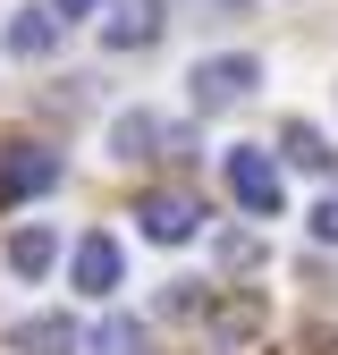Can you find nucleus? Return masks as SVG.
<instances>
[{"instance_id": "obj_12", "label": "nucleus", "mask_w": 338, "mask_h": 355, "mask_svg": "<svg viewBox=\"0 0 338 355\" xmlns=\"http://www.w3.org/2000/svg\"><path fill=\"white\" fill-rule=\"evenodd\" d=\"M152 338H144V322H127V313H110V322H94V338H84V355H144Z\"/></svg>"}, {"instance_id": "obj_9", "label": "nucleus", "mask_w": 338, "mask_h": 355, "mask_svg": "<svg viewBox=\"0 0 338 355\" xmlns=\"http://www.w3.org/2000/svg\"><path fill=\"white\" fill-rule=\"evenodd\" d=\"M110 144H118L127 161H161V144H169V127H161L152 110H127V119L110 127Z\"/></svg>"}, {"instance_id": "obj_10", "label": "nucleus", "mask_w": 338, "mask_h": 355, "mask_svg": "<svg viewBox=\"0 0 338 355\" xmlns=\"http://www.w3.org/2000/svg\"><path fill=\"white\" fill-rule=\"evenodd\" d=\"M51 262H60V237H51V229H17V237H9V271H17V279H42Z\"/></svg>"}, {"instance_id": "obj_14", "label": "nucleus", "mask_w": 338, "mask_h": 355, "mask_svg": "<svg viewBox=\"0 0 338 355\" xmlns=\"http://www.w3.org/2000/svg\"><path fill=\"white\" fill-rule=\"evenodd\" d=\"M60 17H94V9H110V0H51Z\"/></svg>"}, {"instance_id": "obj_8", "label": "nucleus", "mask_w": 338, "mask_h": 355, "mask_svg": "<svg viewBox=\"0 0 338 355\" xmlns=\"http://www.w3.org/2000/svg\"><path fill=\"white\" fill-rule=\"evenodd\" d=\"M0 42H9V60H51L60 51V9H17Z\"/></svg>"}, {"instance_id": "obj_13", "label": "nucleus", "mask_w": 338, "mask_h": 355, "mask_svg": "<svg viewBox=\"0 0 338 355\" xmlns=\"http://www.w3.org/2000/svg\"><path fill=\"white\" fill-rule=\"evenodd\" d=\"M313 237H321V245H338V195H330V203L313 211Z\"/></svg>"}, {"instance_id": "obj_6", "label": "nucleus", "mask_w": 338, "mask_h": 355, "mask_svg": "<svg viewBox=\"0 0 338 355\" xmlns=\"http://www.w3.org/2000/svg\"><path fill=\"white\" fill-rule=\"evenodd\" d=\"M68 279H76L84 296H110V288H118V237H110V229H84V237H76V262H68Z\"/></svg>"}, {"instance_id": "obj_15", "label": "nucleus", "mask_w": 338, "mask_h": 355, "mask_svg": "<svg viewBox=\"0 0 338 355\" xmlns=\"http://www.w3.org/2000/svg\"><path fill=\"white\" fill-rule=\"evenodd\" d=\"M211 9H245V0H211Z\"/></svg>"}, {"instance_id": "obj_7", "label": "nucleus", "mask_w": 338, "mask_h": 355, "mask_svg": "<svg viewBox=\"0 0 338 355\" xmlns=\"http://www.w3.org/2000/svg\"><path fill=\"white\" fill-rule=\"evenodd\" d=\"M161 26H169V9H161V0H127V9L102 26V42H110V51H152V42H161Z\"/></svg>"}, {"instance_id": "obj_2", "label": "nucleus", "mask_w": 338, "mask_h": 355, "mask_svg": "<svg viewBox=\"0 0 338 355\" xmlns=\"http://www.w3.org/2000/svg\"><path fill=\"white\" fill-rule=\"evenodd\" d=\"M229 195H237L254 220H279V211H287V178H279V161H271L263 144H237V153H229Z\"/></svg>"}, {"instance_id": "obj_3", "label": "nucleus", "mask_w": 338, "mask_h": 355, "mask_svg": "<svg viewBox=\"0 0 338 355\" xmlns=\"http://www.w3.org/2000/svg\"><path fill=\"white\" fill-rule=\"evenodd\" d=\"M60 178H68V161L51 144H9L0 153V203H34V195H51Z\"/></svg>"}, {"instance_id": "obj_1", "label": "nucleus", "mask_w": 338, "mask_h": 355, "mask_svg": "<svg viewBox=\"0 0 338 355\" xmlns=\"http://www.w3.org/2000/svg\"><path fill=\"white\" fill-rule=\"evenodd\" d=\"M254 85H263V60H254V51H220V60H195V76H186V102L211 119V110H237Z\"/></svg>"}, {"instance_id": "obj_4", "label": "nucleus", "mask_w": 338, "mask_h": 355, "mask_svg": "<svg viewBox=\"0 0 338 355\" xmlns=\"http://www.w3.org/2000/svg\"><path fill=\"white\" fill-rule=\"evenodd\" d=\"M136 229H144L152 245H186V237L203 229V203L178 195V187H152V195H136Z\"/></svg>"}, {"instance_id": "obj_5", "label": "nucleus", "mask_w": 338, "mask_h": 355, "mask_svg": "<svg viewBox=\"0 0 338 355\" xmlns=\"http://www.w3.org/2000/svg\"><path fill=\"white\" fill-rule=\"evenodd\" d=\"M9 355H76L84 338H76V322L68 313H26V322H9V338H0Z\"/></svg>"}, {"instance_id": "obj_11", "label": "nucleus", "mask_w": 338, "mask_h": 355, "mask_svg": "<svg viewBox=\"0 0 338 355\" xmlns=\"http://www.w3.org/2000/svg\"><path fill=\"white\" fill-rule=\"evenodd\" d=\"M279 144H287V161H296V169H321V178H338V153L313 136L305 119H287V127H279Z\"/></svg>"}]
</instances>
